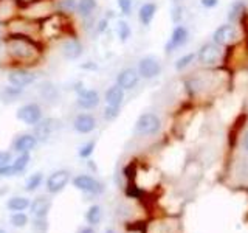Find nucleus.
Segmentation results:
<instances>
[{
	"instance_id": "obj_33",
	"label": "nucleus",
	"mask_w": 248,
	"mask_h": 233,
	"mask_svg": "<svg viewBox=\"0 0 248 233\" xmlns=\"http://www.w3.org/2000/svg\"><path fill=\"white\" fill-rule=\"evenodd\" d=\"M118 115H120V107L106 106V109H104V118H106V120L112 121V120H115Z\"/></svg>"
},
{
	"instance_id": "obj_8",
	"label": "nucleus",
	"mask_w": 248,
	"mask_h": 233,
	"mask_svg": "<svg viewBox=\"0 0 248 233\" xmlns=\"http://www.w3.org/2000/svg\"><path fill=\"white\" fill-rule=\"evenodd\" d=\"M17 118L30 126H36V124L42 120V109L36 103H27L17 111Z\"/></svg>"
},
{
	"instance_id": "obj_34",
	"label": "nucleus",
	"mask_w": 248,
	"mask_h": 233,
	"mask_svg": "<svg viewBox=\"0 0 248 233\" xmlns=\"http://www.w3.org/2000/svg\"><path fill=\"white\" fill-rule=\"evenodd\" d=\"M59 10L65 11V13L75 11L76 10V0H61V2H59Z\"/></svg>"
},
{
	"instance_id": "obj_16",
	"label": "nucleus",
	"mask_w": 248,
	"mask_h": 233,
	"mask_svg": "<svg viewBox=\"0 0 248 233\" xmlns=\"http://www.w3.org/2000/svg\"><path fill=\"white\" fill-rule=\"evenodd\" d=\"M73 128L79 134H90L96 129V118L90 114H79L73 120Z\"/></svg>"
},
{
	"instance_id": "obj_26",
	"label": "nucleus",
	"mask_w": 248,
	"mask_h": 233,
	"mask_svg": "<svg viewBox=\"0 0 248 233\" xmlns=\"http://www.w3.org/2000/svg\"><path fill=\"white\" fill-rule=\"evenodd\" d=\"M197 59V53H186L183 56H180L175 62V70L177 72H183L185 68H188L194 61Z\"/></svg>"
},
{
	"instance_id": "obj_18",
	"label": "nucleus",
	"mask_w": 248,
	"mask_h": 233,
	"mask_svg": "<svg viewBox=\"0 0 248 233\" xmlns=\"http://www.w3.org/2000/svg\"><path fill=\"white\" fill-rule=\"evenodd\" d=\"M124 92L118 84H113L110 85L107 90H106V95H104V100L107 106H113V107H121L123 101H124Z\"/></svg>"
},
{
	"instance_id": "obj_43",
	"label": "nucleus",
	"mask_w": 248,
	"mask_h": 233,
	"mask_svg": "<svg viewBox=\"0 0 248 233\" xmlns=\"http://www.w3.org/2000/svg\"><path fill=\"white\" fill-rule=\"evenodd\" d=\"M0 233H6L5 230H2V229H0Z\"/></svg>"
},
{
	"instance_id": "obj_3",
	"label": "nucleus",
	"mask_w": 248,
	"mask_h": 233,
	"mask_svg": "<svg viewBox=\"0 0 248 233\" xmlns=\"http://www.w3.org/2000/svg\"><path fill=\"white\" fill-rule=\"evenodd\" d=\"M161 128V121L158 118L157 114H152V112H146L141 114L138 116L137 124H135V131L137 134L140 135H155Z\"/></svg>"
},
{
	"instance_id": "obj_21",
	"label": "nucleus",
	"mask_w": 248,
	"mask_h": 233,
	"mask_svg": "<svg viewBox=\"0 0 248 233\" xmlns=\"http://www.w3.org/2000/svg\"><path fill=\"white\" fill-rule=\"evenodd\" d=\"M96 0H78L76 2V13L78 16H81V17H90L93 14V11L96 10Z\"/></svg>"
},
{
	"instance_id": "obj_44",
	"label": "nucleus",
	"mask_w": 248,
	"mask_h": 233,
	"mask_svg": "<svg viewBox=\"0 0 248 233\" xmlns=\"http://www.w3.org/2000/svg\"><path fill=\"white\" fill-rule=\"evenodd\" d=\"M107 233H113V232L112 230H107Z\"/></svg>"
},
{
	"instance_id": "obj_19",
	"label": "nucleus",
	"mask_w": 248,
	"mask_h": 233,
	"mask_svg": "<svg viewBox=\"0 0 248 233\" xmlns=\"http://www.w3.org/2000/svg\"><path fill=\"white\" fill-rule=\"evenodd\" d=\"M155 13H157V5L152 3V2H146L140 6L138 19H140V22H141V25H144V27L151 25V22L155 17Z\"/></svg>"
},
{
	"instance_id": "obj_10",
	"label": "nucleus",
	"mask_w": 248,
	"mask_h": 233,
	"mask_svg": "<svg viewBox=\"0 0 248 233\" xmlns=\"http://www.w3.org/2000/svg\"><path fill=\"white\" fill-rule=\"evenodd\" d=\"M28 163H30V154L22 152L13 163H8V165L0 168V177H11L16 174H20L25 171Z\"/></svg>"
},
{
	"instance_id": "obj_6",
	"label": "nucleus",
	"mask_w": 248,
	"mask_h": 233,
	"mask_svg": "<svg viewBox=\"0 0 248 233\" xmlns=\"http://www.w3.org/2000/svg\"><path fill=\"white\" fill-rule=\"evenodd\" d=\"M138 75L143 80H154L161 73V64L155 56H144L138 61Z\"/></svg>"
},
{
	"instance_id": "obj_17",
	"label": "nucleus",
	"mask_w": 248,
	"mask_h": 233,
	"mask_svg": "<svg viewBox=\"0 0 248 233\" xmlns=\"http://www.w3.org/2000/svg\"><path fill=\"white\" fill-rule=\"evenodd\" d=\"M37 145V138L33 134H22L14 140V150L17 152H30Z\"/></svg>"
},
{
	"instance_id": "obj_35",
	"label": "nucleus",
	"mask_w": 248,
	"mask_h": 233,
	"mask_svg": "<svg viewBox=\"0 0 248 233\" xmlns=\"http://www.w3.org/2000/svg\"><path fill=\"white\" fill-rule=\"evenodd\" d=\"M120 10L124 16H129L132 13V0H116Z\"/></svg>"
},
{
	"instance_id": "obj_13",
	"label": "nucleus",
	"mask_w": 248,
	"mask_h": 233,
	"mask_svg": "<svg viewBox=\"0 0 248 233\" xmlns=\"http://www.w3.org/2000/svg\"><path fill=\"white\" fill-rule=\"evenodd\" d=\"M70 181V173L65 169H59L56 173H53L48 179H46V190L48 193H59L65 188V185Z\"/></svg>"
},
{
	"instance_id": "obj_38",
	"label": "nucleus",
	"mask_w": 248,
	"mask_h": 233,
	"mask_svg": "<svg viewBox=\"0 0 248 233\" xmlns=\"http://www.w3.org/2000/svg\"><path fill=\"white\" fill-rule=\"evenodd\" d=\"M200 3L205 8H214V6H217V3H219V0H200Z\"/></svg>"
},
{
	"instance_id": "obj_39",
	"label": "nucleus",
	"mask_w": 248,
	"mask_h": 233,
	"mask_svg": "<svg viewBox=\"0 0 248 233\" xmlns=\"http://www.w3.org/2000/svg\"><path fill=\"white\" fill-rule=\"evenodd\" d=\"M106 27H107V20L104 19V20H101L99 22V27H98V31H99V33H103V31L106 30Z\"/></svg>"
},
{
	"instance_id": "obj_14",
	"label": "nucleus",
	"mask_w": 248,
	"mask_h": 233,
	"mask_svg": "<svg viewBox=\"0 0 248 233\" xmlns=\"http://www.w3.org/2000/svg\"><path fill=\"white\" fill-rule=\"evenodd\" d=\"M82 51H84V47H82L79 39L68 37L62 42V54H64V58L68 61L79 59L82 56Z\"/></svg>"
},
{
	"instance_id": "obj_42",
	"label": "nucleus",
	"mask_w": 248,
	"mask_h": 233,
	"mask_svg": "<svg viewBox=\"0 0 248 233\" xmlns=\"http://www.w3.org/2000/svg\"><path fill=\"white\" fill-rule=\"evenodd\" d=\"M2 66H3V64H2V59H0V68H2Z\"/></svg>"
},
{
	"instance_id": "obj_40",
	"label": "nucleus",
	"mask_w": 248,
	"mask_h": 233,
	"mask_svg": "<svg viewBox=\"0 0 248 233\" xmlns=\"http://www.w3.org/2000/svg\"><path fill=\"white\" fill-rule=\"evenodd\" d=\"M242 143H244V150L248 152V131L245 132V135H244V140H242Z\"/></svg>"
},
{
	"instance_id": "obj_30",
	"label": "nucleus",
	"mask_w": 248,
	"mask_h": 233,
	"mask_svg": "<svg viewBox=\"0 0 248 233\" xmlns=\"http://www.w3.org/2000/svg\"><path fill=\"white\" fill-rule=\"evenodd\" d=\"M42 173H36L33 176H30L28 177V181H27V186H25V190L27 191H36L39 186H41L42 183Z\"/></svg>"
},
{
	"instance_id": "obj_5",
	"label": "nucleus",
	"mask_w": 248,
	"mask_h": 233,
	"mask_svg": "<svg viewBox=\"0 0 248 233\" xmlns=\"http://www.w3.org/2000/svg\"><path fill=\"white\" fill-rule=\"evenodd\" d=\"M8 83H10V85H13V87L25 89L28 85L36 83V75L27 68H22V67L13 68L8 72Z\"/></svg>"
},
{
	"instance_id": "obj_7",
	"label": "nucleus",
	"mask_w": 248,
	"mask_h": 233,
	"mask_svg": "<svg viewBox=\"0 0 248 233\" xmlns=\"http://www.w3.org/2000/svg\"><path fill=\"white\" fill-rule=\"evenodd\" d=\"M237 37V31H236V27L234 23H223V25L217 27L213 33V42L220 45V47H225V45H230L236 41Z\"/></svg>"
},
{
	"instance_id": "obj_31",
	"label": "nucleus",
	"mask_w": 248,
	"mask_h": 233,
	"mask_svg": "<svg viewBox=\"0 0 248 233\" xmlns=\"http://www.w3.org/2000/svg\"><path fill=\"white\" fill-rule=\"evenodd\" d=\"M11 224L14 227H25L28 224V216L22 212H14L13 216H11Z\"/></svg>"
},
{
	"instance_id": "obj_20",
	"label": "nucleus",
	"mask_w": 248,
	"mask_h": 233,
	"mask_svg": "<svg viewBox=\"0 0 248 233\" xmlns=\"http://www.w3.org/2000/svg\"><path fill=\"white\" fill-rule=\"evenodd\" d=\"M50 205H51L50 199H46L45 196H41V198L34 199V202H31L30 208H31V213H33L36 217H45L50 210Z\"/></svg>"
},
{
	"instance_id": "obj_32",
	"label": "nucleus",
	"mask_w": 248,
	"mask_h": 233,
	"mask_svg": "<svg viewBox=\"0 0 248 233\" xmlns=\"http://www.w3.org/2000/svg\"><path fill=\"white\" fill-rule=\"evenodd\" d=\"M93 151H95V142H89L85 143L81 150H79V157L82 159H89L90 155L93 154Z\"/></svg>"
},
{
	"instance_id": "obj_27",
	"label": "nucleus",
	"mask_w": 248,
	"mask_h": 233,
	"mask_svg": "<svg viewBox=\"0 0 248 233\" xmlns=\"http://www.w3.org/2000/svg\"><path fill=\"white\" fill-rule=\"evenodd\" d=\"M101 216H103V212H101V208L98 205H92L89 208L87 215H85V219H87V222L90 225H96L101 221Z\"/></svg>"
},
{
	"instance_id": "obj_41",
	"label": "nucleus",
	"mask_w": 248,
	"mask_h": 233,
	"mask_svg": "<svg viewBox=\"0 0 248 233\" xmlns=\"http://www.w3.org/2000/svg\"><path fill=\"white\" fill-rule=\"evenodd\" d=\"M79 233H95V230H93L92 227H85V229H82Z\"/></svg>"
},
{
	"instance_id": "obj_23",
	"label": "nucleus",
	"mask_w": 248,
	"mask_h": 233,
	"mask_svg": "<svg viewBox=\"0 0 248 233\" xmlns=\"http://www.w3.org/2000/svg\"><path fill=\"white\" fill-rule=\"evenodd\" d=\"M185 87L189 92V95H197V93L205 87V83L200 76H191L185 81Z\"/></svg>"
},
{
	"instance_id": "obj_2",
	"label": "nucleus",
	"mask_w": 248,
	"mask_h": 233,
	"mask_svg": "<svg viewBox=\"0 0 248 233\" xmlns=\"http://www.w3.org/2000/svg\"><path fill=\"white\" fill-rule=\"evenodd\" d=\"M8 31L10 34H17V36H25L30 39H39L42 36V23L28 19V17H17L13 19L10 23H8Z\"/></svg>"
},
{
	"instance_id": "obj_24",
	"label": "nucleus",
	"mask_w": 248,
	"mask_h": 233,
	"mask_svg": "<svg viewBox=\"0 0 248 233\" xmlns=\"http://www.w3.org/2000/svg\"><path fill=\"white\" fill-rule=\"evenodd\" d=\"M36 138H48L51 134V120H41L36 124Z\"/></svg>"
},
{
	"instance_id": "obj_4",
	"label": "nucleus",
	"mask_w": 248,
	"mask_h": 233,
	"mask_svg": "<svg viewBox=\"0 0 248 233\" xmlns=\"http://www.w3.org/2000/svg\"><path fill=\"white\" fill-rule=\"evenodd\" d=\"M220 58H222L220 45L214 44L213 41L203 44L197 51V61L200 62L202 66H206V67L219 64Z\"/></svg>"
},
{
	"instance_id": "obj_1",
	"label": "nucleus",
	"mask_w": 248,
	"mask_h": 233,
	"mask_svg": "<svg viewBox=\"0 0 248 233\" xmlns=\"http://www.w3.org/2000/svg\"><path fill=\"white\" fill-rule=\"evenodd\" d=\"M5 50L10 54V58L16 62L25 66H34L42 58V49L34 39L25 36L10 34L3 41Z\"/></svg>"
},
{
	"instance_id": "obj_11",
	"label": "nucleus",
	"mask_w": 248,
	"mask_h": 233,
	"mask_svg": "<svg viewBox=\"0 0 248 233\" xmlns=\"http://www.w3.org/2000/svg\"><path fill=\"white\" fill-rule=\"evenodd\" d=\"M140 83V75L137 68H123L121 72L116 75V84L120 85L123 90H132L135 89Z\"/></svg>"
},
{
	"instance_id": "obj_36",
	"label": "nucleus",
	"mask_w": 248,
	"mask_h": 233,
	"mask_svg": "<svg viewBox=\"0 0 248 233\" xmlns=\"http://www.w3.org/2000/svg\"><path fill=\"white\" fill-rule=\"evenodd\" d=\"M126 194H127L129 198H132V199H140V198H141L143 191L140 190L138 186H135V185H129L127 190H126Z\"/></svg>"
},
{
	"instance_id": "obj_28",
	"label": "nucleus",
	"mask_w": 248,
	"mask_h": 233,
	"mask_svg": "<svg viewBox=\"0 0 248 233\" xmlns=\"http://www.w3.org/2000/svg\"><path fill=\"white\" fill-rule=\"evenodd\" d=\"M39 90H41L42 95L46 98V100H53L58 97V90H56V85H54L53 83H42L41 85H39Z\"/></svg>"
},
{
	"instance_id": "obj_25",
	"label": "nucleus",
	"mask_w": 248,
	"mask_h": 233,
	"mask_svg": "<svg viewBox=\"0 0 248 233\" xmlns=\"http://www.w3.org/2000/svg\"><path fill=\"white\" fill-rule=\"evenodd\" d=\"M31 205V202L27 199V198H11L8 200V208L11 210V212H23V210H27L28 207Z\"/></svg>"
},
{
	"instance_id": "obj_37",
	"label": "nucleus",
	"mask_w": 248,
	"mask_h": 233,
	"mask_svg": "<svg viewBox=\"0 0 248 233\" xmlns=\"http://www.w3.org/2000/svg\"><path fill=\"white\" fill-rule=\"evenodd\" d=\"M11 159H13V155L11 152H8V151H0V168L8 165V163H11Z\"/></svg>"
},
{
	"instance_id": "obj_12",
	"label": "nucleus",
	"mask_w": 248,
	"mask_h": 233,
	"mask_svg": "<svg viewBox=\"0 0 248 233\" xmlns=\"http://www.w3.org/2000/svg\"><path fill=\"white\" fill-rule=\"evenodd\" d=\"M73 185L76 186L78 190L90 193V194H99V193H103V190H104L103 185H101L96 179H93L92 176H87V174L76 176L73 179Z\"/></svg>"
},
{
	"instance_id": "obj_22",
	"label": "nucleus",
	"mask_w": 248,
	"mask_h": 233,
	"mask_svg": "<svg viewBox=\"0 0 248 233\" xmlns=\"http://www.w3.org/2000/svg\"><path fill=\"white\" fill-rule=\"evenodd\" d=\"M245 8H247V5L244 0H236V2H232L228 10V22L236 23L245 14Z\"/></svg>"
},
{
	"instance_id": "obj_15",
	"label": "nucleus",
	"mask_w": 248,
	"mask_h": 233,
	"mask_svg": "<svg viewBox=\"0 0 248 233\" xmlns=\"http://www.w3.org/2000/svg\"><path fill=\"white\" fill-rule=\"evenodd\" d=\"M99 101H101V98H99L98 90H95V89H81L79 95H78L76 103L79 107L90 111V109H95L99 104Z\"/></svg>"
},
{
	"instance_id": "obj_9",
	"label": "nucleus",
	"mask_w": 248,
	"mask_h": 233,
	"mask_svg": "<svg viewBox=\"0 0 248 233\" xmlns=\"http://www.w3.org/2000/svg\"><path fill=\"white\" fill-rule=\"evenodd\" d=\"M188 39H189V31H188V28H186L185 25H177L172 30L169 41L165 45L166 53H172V51L178 50L180 47H183L186 42H188Z\"/></svg>"
},
{
	"instance_id": "obj_29",
	"label": "nucleus",
	"mask_w": 248,
	"mask_h": 233,
	"mask_svg": "<svg viewBox=\"0 0 248 233\" xmlns=\"http://www.w3.org/2000/svg\"><path fill=\"white\" fill-rule=\"evenodd\" d=\"M116 33H118V37L121 39V42H126L132 34L129 23L126 20H120L118 25H116Z\"/></svg>"
}]
</instances>
